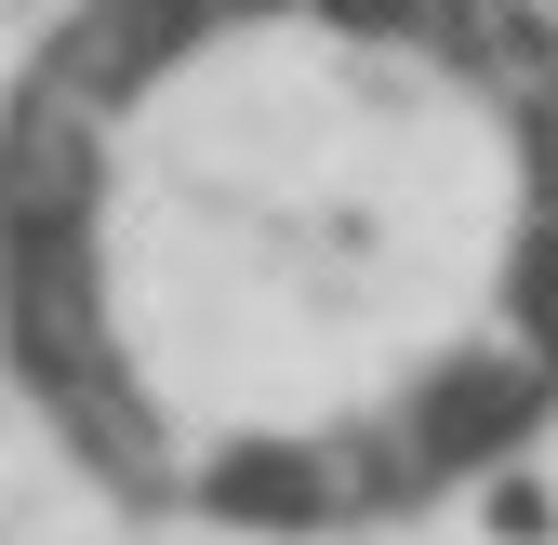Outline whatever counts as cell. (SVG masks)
Listing matches in <instances>:
<instances>
[{
  "label": "cell",
  "mask_w": 558,
  "mask_h": 545,
  "mask_svg": "<svg viewBox=\"0 0 558 545\" xmlns=\"http://www.w3.org/2000/svg\"><path fill=\"white\" fill-rule=\"evenodd\" d=\"M0 360L186 519L493 465L558 399V0H53L0 81Z\"/></svg>",
  "instance_id": "6da1fadb"
}]
</instances>
